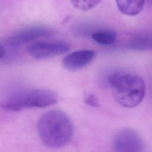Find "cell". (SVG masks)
Wrapping results in <instances>:
<instances>
[{"mask_svg":"<svg viewBox=\"0 0 152 152\" xmlns=\"http://www.w3.org/2000/svg\"><path fill=\"white\" fill-rule=\"evenodd\" d=\"M39 137L43 144L51 148H61L71 140L74 128L68 116L59 110L44 113L37 125Z\"/></svg>","mask_w":152,"mask_h":152,"instance_id":"obj_1","label":"cell"},{"mask_svg":"<svg viewBox=\"0 0 152 152\" xmlns=\"http://www.w3.org/2000/svg\"><path fill=\"white\" fill-rule=\"evenodd\" d=\"M108 82L115 101L125 107H135L144 99L145 93V83L137 75L115 72L110 75Z\"/></svg>","mask_w":152,"mask_h":152,"instance_id":"obj_2","label":"cell"},{"mask_svg":"<svg viewBox=\"0 0 152 152\" xmlns=\"http://www.w3.org/2000/svg\"><path fill=\"white\" fill-rule=\"evenodd\" d=\"M57 95L44 88H34L20 91L11 95L1 104L6 110L18 111L33 107H45L55 104Z\"/></svg>","mask_w":152,"mask_h":152,"instance_id":"obj_3","label":"cell"},{"mask_svg":"<svg viewBox=\"0 0 152 152\" xmlns=\"http://www.w3.org/2000/svg\"><path fill=\"white\" fill-rule=\"evenodd\" d=\"M70 49L69 44L65 41L53 40L33 43L28 47L27 50L34 58L42 59L64 54Z\"/></svg>","mask_w":152,"mask_h":152,"instance_id":"obj_4","label":"cell"},{"mask_svg":"<svg viewBox=\"0 0 152 152\" xmlns=\"http://www.w3.org/2000/svg\"><path fill=\"white\" fill-rule=\"evenodd\" d=\"M115 152H142L143 142L140 135L131 129H123L114 137Z\"/></svg>","mask_w":152,"mask_h":152,"instance_id":"obj_5","label":"cell"},{"mask_svg":"<svg viewBox=\"0 0 152 152\" xmlns=\"http://www.w3.org/2000/svg\"><path fill=\"white\" fill-rule=\"evenodd\" d=\"M53 31L48 27L42 26L31 27L20 30L12 34L7 42L12 46H18L34 39L52 36Z\"/></svg>","mask_w":152,"mask_h":152,"instance_id":"obj_6","label":"cell"},{"mask_svg":"<svg viewBox=\"0 0 152 152\" xmlns=\"http://www.w3.org/2000/svg\"><path fill=\"white\" fill-rule=\"evenodd\" d=\"M95 53L91 50H81L66 55L63 59L64 66L68 70H77L88 65L94 58Z\"/></svg>","mask_w":152,"mask_h":152,"instance_id":"obj_7","label":"cell"},{"mask_svg":"<svg viewBox=\"0 0 152 152\" xmlns=\"http://www.w3.org/2000/svg\"><path fill=\"white\" fill-rule=\"evenodd\" d=\"M119 10L123 14L128 15L138 14L143 9L145 1H116Z\"/></svg>","mask_w":152,"mask_h":152,"instance_id":"obj_8","label":"cell"},{"mask_svg":"<svg viewBox=\"0 0 152 152\" xmlns=\"http://www.w3.org/2000/svg\"><path fill=\"white\" fill-rule=\"evenodd\" d=\"M92 39L97 43L103 45H110L116 39V33L113 30L106 29L94 32L91 34Z\"/></svg>","mask_w":152,"mask_h":152,"instance_id":"obj_9","label":"cell"},{"mask_svg":"<svg viewBox=\"0 0 152 152\" xmlns=\"http://www.w3.org/2000/svg\"><path fill=\"white\" fill-rule=\"evenodd\" d=\"M72 5L81 11H88L98 5L101 1L97 0H74L71 1Z\"/></svg>","mask_w":152,"mask_h":152,"instance_id":"obj_10","label":"cell"},{"mask_svg":"<svg viewBox=\"0 0 152 152\" xmlns=\"http://www.w3.org/2000/svg\"><path fill=\"white\" fill-rule=\"evenodd\" d=\"M85 102L87 104L93 107H97L100 105L98 98L93 94H89L87 95L85 99Z\"/></svg>","mask_w":152,"mask_h":152,"instance_id":"obj_11","label":"cell"},{"mask_svg":"<svg viewBox=\"0 0 152 152\" xmlns=\"http://www.w3.org/2000/svg\"><path fill=\"white\" fill-rule=\"evenodd\" d=\"M5 52V50L4 46L1 44H0V58H2L4 56Z\"/></svg>","mask_w":152,"mask_h":152,"instance_id":"obj_12","label":"cell"},{"mask_svg":"<svg viewBox=\"0 0 152 152\" xmlns=\"http://www.w3.org/2000/svg\"><path fill=\"white\" fill-rule=\"evenodd\" d=\"M151 3H152V1H151Z\"/></svg>","mask_w":152,"mask_h":152,"instance_id":"obj_13","label":"cell"}]
</instances>
